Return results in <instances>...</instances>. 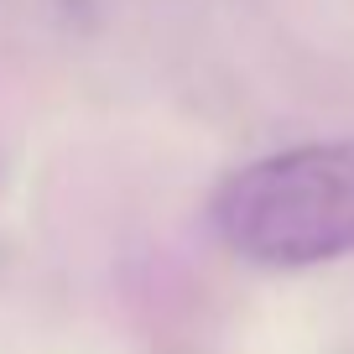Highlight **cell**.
<instances>
[{
  "label": "cell",
  "mask_w": 354,
  "mask_h": 354,
  "mask_svg": "<svg viewBox=\"0 0 354 354\" xmlns=\"http://www.w3.org/2000/svg\"><path fill=\"white\" fill-rule=\"evenodd\" d=\"M209 230L261 271L354 255V141H302L234 167L209 198Z\"/></svg>",
  "instance_id": "1"
}]
</instances>
